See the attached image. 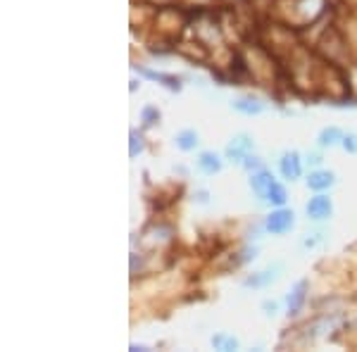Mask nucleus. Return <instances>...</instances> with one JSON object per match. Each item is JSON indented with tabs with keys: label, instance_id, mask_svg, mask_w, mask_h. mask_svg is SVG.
Wrapping results in <instances>:
<instances>
[{
	"label": "nucleus",
	"instance_id": "nucleus-1",
	"mask_svg": "<svg viewBox=\"0 0 357 352\" xmlns=\"http://www.w3.org/2000/svg\"><path fill=\"white\" fill-rule=\"evenodd\" d=\"M264 229L269 231V234L274 236H284L286 231L293 229V212L291 210H284V207H279L276 212L267 217V222H264Z\"/></svg>",
	"mask_w": 357,
	"mask_h": 352
},
{
	"label": "nucleus",
	"instance_id": "nucleus-2",
	"mask_svg": "<svg viewBox=\"0 0 357 352\" xmlns=\"http://www.w3.org/2000/svg\"><path fill=\"white\" fill-rule=\"evenodd\" d=\"M252 150V138L250 136H236L231 138V143H229L227 148V158L234 160V162H243L245 155Z\"/></svg>",
	"mask_w": 357,
	"mask_h": 352
},
{
	"label": "nucleus",
	"instance_id": "nucleus-3",
	"mask_svg": "<svg viewBox=\"0 0 357 352\" xmlns=\"http://www.w3.org/2000/svg\"><path fill=\"white\" fill-rule=\"evenodd\" d=\"M272 183H274V176L269 174L267 169L252 171V176H250V188H252V193H255L260 200H267V193H269V188H272Z\"/></svg>",
	"mask_w": 357,
	"mask_h": 352
},
{
	"label": "nucleus",
	"instance_id": "nucleus-4",
	"mask_svg": "<svg viewBox=\"0 0 357 352\" xmlns=\"http://www.w3.org/2000/svg\"><path fill=\"white\" fill-rule=\"evenodd\" d=\"M279 169H281V174L289 178V181H296V178L303 174V167H301V158H298V153H284V155H281Z\"/></svg>",
	"mask_w": 357,
	"mask_h": 352
},
{
	"label": "nucleus",
	"instance_id": "nucleus-5",
	"mask_svg": "<svg viewBox=\"0 0 357 352\" xmlns=\"http://www.w3.org/2000/svg\"><path fill=\"white\" fill-rule=\"evenodd\" d=\"M331 212H333V205L326 195H317V198H312L307 203V217L317 219V222H319V219H329Z\"/></svg>",
	"mask_w": 357,
	"mask_h": 352
},
{
	"label": "nucleus",
	"instance_id": "nucleus-6",
	"mask_svg": "<svg viewBox=\"0 0 357 352\" xmlns=\"http://www.w3.org/2000/svg\"><path fill=\"white\" fill-rule=\"evenodd\" d=\"M305 298H307V281H298L296 288L289 293V298H286V305H289V314L291 316H296L298 312H301L303 307V303H305Z\"/></svg>",
	"mask_w": 357,
	"mask_h": 352
},
{
	"label": "nucleus",
	"instance_id": "nucleus-7",
	"mask_svg": "<svg viewBox=\"0 0 357 352\" xmlns=\"http://www.w3.org/2000/svg\"><path fill=\"white\" fill-rule=\"evenodd\" d=\"M138 74H143L146 79H153V82H160L162 86H167L169 91H181V82L176 77H169V74H160V72H153V69H146V67H136Z\"/></svg>",
	"mask_w": 357,
	"mask_h": 352
},
{
	"label": "nucleus",
	"instance_id": "nucleus-8",
	"mask_svg": "<svg viewBox=\"0 0 357 352\" xmlns=\"http://www.w3.org/2000/svg\"><path fill=\"white\" fill-rule=\"evenodd\" d=\"M333 181H336V176H333L331 171L317 169V171H312V174L307 176V188H312V190H326V188L333 186Z\"/></svg>",
	"mask_w": 357,
	"mask_h": 352
},
{
	"label": "nucleus",
	"instance_id": "nucleus-9",
	"mask_svg": "<svg viewBox=\"0 0 357 352\" xmlns=\"http://www.w3.org/2000/svg\"><path fill=\"white\" fill-rule=\"evenodd\" d=\"M272 281H276V269H264V271H257V274L248 276L243 281L245 288H264L269 286Z\"/></svg>",
	"mask_w": 357,
	"mask_h": 352
},
{
	"label": "nucleus",
	"instance_id": "nucleus-10",
	"mask_svg": "<svg viewBox=\"0 0 357 352\" xmlns=\"http://www.w3.org/2000/svg\"><path fill=\"white\" fill-rule=\"evenodd\" d=\"M231 107L236 109V112H243V114H262L264 107L260 100H252V98H241V100H234Z\"/></svg>",
	"mask_w": 357,
	"mask_h": 352
},
{
	"label": "nucleus",
	"instance_id": "nucleus-11",
	"mask_svg": "<svg viewBox=\"0 0 357 352\" xmlns=\"http://www.w3.org/2000/svg\"><path fill=\"white\" fill-rule=\"evenodd\" d=\"M198 167H200V171H205V174H217V171L222 169V160L217 158L215 153H200Z\"/></svg>",
	"mask_w": 357,
	"mask_h": 352
},
{
	"label": "nucleus",
	"instance_id": "nucleus-12",
	"mask_svg": "<svg viewBox=\"0 0 357 352\" xmlns=\"http://www.w3.org/2000/svg\"><path fill=\"white\" fill-rule=\"evenodd\" d=\"M174 143H176V148H178V150L188 153V150H193L195 146H198V134H195L193 129H183L181 134H176Z\"/></svg>",
	"mask_w": 357,
	"mask_h": 352
},
{
	"label": "nucleus",
	"instance_id": "nucleus-13",
	"mask_svg": "<svg viewBox=\"0 0 357 352\" xmlns=\"http://www.w3.org/2000/svg\"><path fill=\"white\" fill-rule=\"evenodd\" d=\"M343 131L341 129H336V126H329V129H321V134H319V146L321 148H331V146H336V143H343Z\"/></svg>",
	"mask_w": 357,
	"mask_h": 352
},
{
	"label": "nucleus",
	"instance_id": "nucleus-14",
	"mask_svg": "<svg viewBox=\"0 0 357 352\" xmlns=\"http://www.w3.org/2000/svg\"><path fill=\"white\" fill-rule=\"evenodd\" d=\"M267 200L269 203H274V205H279V207H284L286 203V188L281 186V183H272V188H269V193H267Z\"/></svg>",
	"mask_w": 357,
	"mask_h": 352
},
{
	"label": "nucleus",
	"instance_id": "nucleus-15",
	"mask_svg": "<svg viewBox=\"0 0 357 352\" xmlns=\"http://www.w3.org/2000/svg\"><path fill=\"white\" fill-rule=\"evenodd\" d=\"M212 345L220 350H236L238 348V340L231 338V336H224V333H217L215 338H212Z\"/></svg>",
	"mask_w": 357,
	"mask_h": 352
},
{
	"label": "nucleus",
	"instance_id": "nucleus-16",
	"mask_svg": "<svg viewBox=\"0 0 357 352\" xmlns=\"http://www.w3.org/2000/svg\"><path fill=\"white\" fill-rule=\"evenodd\" d=\"M141 117H143V126H155V122H160V112H158V107H143V112H141Z\"/></svg>",
	"mask_w": 357,
	"mask_h": 352
},
{
	"label": "nucleus",
	"instance_id": "nucleus-17",
	"mask_svg": "<svg viewBox=\"0 0 357 352\" xmlns=\"http://www.w3.org/2000/svg\"><path fill=\"white\" fill-rule=\"evenodd\" d=\"M129 138H131V143H129V158H136V155L143 150V136L138 134V131H131Z\"/></svg>",
	"mask_w": 357,
	"mask_h": 352
},
{
	"label": "nucleus",
	"instance_id": "nucleus-18",
	"mask_svg": "<svg viewBox=\"0 0 357 352\" xmlns=\"http://www.w3.org/2000/svg\"><path fill=\"white\" fill-rule=\"evenodd\" d=\"M257 255V247H245L243 252H241V257L234 259V264H243V262H250V259H255Z\"/></svg>",
	"mask_w": 357,
	"mask_h": 352
},
{
	"label": "nucleus",
	"instance_id": "nucleus-19",
	"mask_svg": "<svg viewBox=\"0 0 357 352\" xmlns=\"http://www.w3.org/2000/svg\"><path fill=\"white\" fill-rule=\"evenodd\" d=\"M241 164H243L245 169H252V171H255V169H262V160H260V158H252L250 153L245 155V160H243Z\"/></svg>",
	"mask_w": 357,
	"mask_h": 352
},
{
	"label": "nucleus",
	"instance_id": "nucleus-20",
	"mask_svg": "<svg viewBox=\"0 0 357 352\" xmlns=\"http://www.w3.org/2000/svg\"><path fill=\"white\" fill-rule=\"evenodd\" d=\"M343 148L348 150V153H357V136L355 134L343 136Z\"/></svg>",
	"mask_w": 357,
	"mask_h": 352
},
{
	"label": "nucleus",
	"instance_id": "nucleus-21",
	"mask_svg": "<svg viewBox=\"0 0 357 352\" xmlns=\"http://www.w3.org/2000/svg\"><path fill=\"white\" fill-rule=\"evenodd\" d=\"M262 309H264V314L274 316V314H276V309H279V303H274V300H264V303H262Z\"/></svg>",
	"mask_w": 357,
	"mask_h": 352
},
{
	"label": "nucleus",
	"instance_id": "nucleus-22",
	"mask_svg": "<svg viewBox=\"0 0 357 352\" xmlns=\"http://www.w3.org/2000/svg\"><path fill=\"white\" fill-rule=\"evenodd\" d=\"M321 238H324V234H312V238H307V240H305L303 245H305V247H314L317 243H319Z\"/></svg>",
	"mask_w": 357,
	"mask_h": 352
},
{
	"label": "nucleus",
	"instance_id": "nucleus-23",
	"mask_svg": "<svg viewBox=\"0 0 357 352\" xmlns=\"http://www.w3.org/2000/svg\"><path fill=\"white\" fill-rule=\"evenodd\" d=\"M195 198H198V203H207V193H205V190H198V195H195Z\"/></svg>",
	"mask_w": 357,
	"mask_h": 352
},
{
	"label": "nucleus",
	"instance_id": "nucleus-24",
	"mask_svg": "<svg viewBox=\"0 0 357 352\" xmlns=\"http://www.w3.org/2000/svg\"><path fill=\"white\" fill-rule=\"evenodd\" d=\"M310 162H312V164H319V162H321V158H319V155H310Z\"/></svg>",
	"mask_w": 357,
	"mask_h": 352
}]
</instances>
